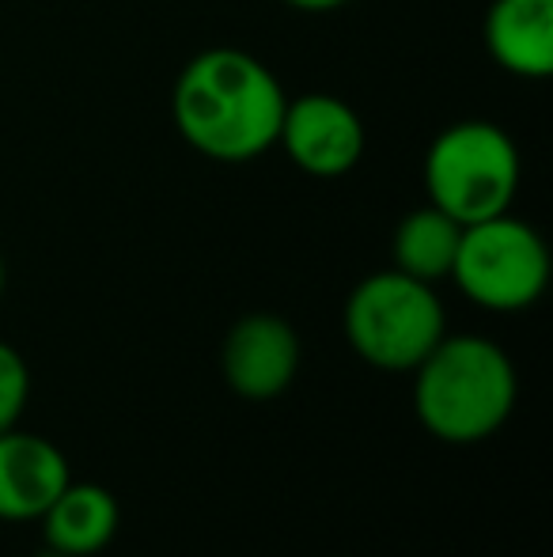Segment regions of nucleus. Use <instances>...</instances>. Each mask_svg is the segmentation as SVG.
Wrapping results in <instances>:
<instances>
[{"instance_id": "f257e3e1", "label": "nucleus", "mask_w": 553, "mask_h": 557, "mask_svg": "<svg viewBox=\"0 0 553 557\" xmlns=\"http://www.w3.org/2000/svg\"><path fill=\"white\" fill-rule=\"evenodd\" d=\"M285 88L254 53L216 46L183 65L171 91L175 129L216 163H251L277 145Z\"/></svg>"}, {"instance_id": "f03ea898", "label": "nucleus", "mask_w": 553, "mask_h": 557, "mask_svg": "<svg viewBox=\"0 0 553 557\" xmlns=\"http://www.w3.org/2000/svg\"><path fill=\"white\" fill-rule=\"evenodd\" d=\"M414 375V413L443 444L489 441L516 410V364L493 337L443 334Z\"/></svg>"}, {"instance_id": "7ed1b4c3", "label": "nucleus", "mask_w": 553, "mask_h": 557, "mask_svg": "<svg viewBox=\"0 0 553 557\" xmlns=\"http://www.w3.org/2000/svg\"><path fill=\"white\" fill-rule=\"evenodd\" d=\"M516 140L486 117L451 122L436 133L425 152V194L428 206L443 209L451 221L478 224L512 209L519 190Z\"/></svg>"}, {"instance_id": "20e7f679", "label": "nucleus", "mask_w": 553, "mask_h": 557, "mask_svg": "<svg viewBox=\"0 0 553 557\" xmlns=\"http://www.w3.org/2000/svg\"><path fill=\"white\" fill-rule=\"evenodd\" d=\"M448 334L443 304L432 285L391 265L349 293L345 337L364 364L379 372H414Z\"/></svg>"}, {"instance_id": "39448f33", "label": "nucleus", "mask_w": 553, "mask_h": 557, "mask_svg": "<svg viewBox=\"0 0 553 557\" xmlns=\"http://www.w3.org/2000/svg\"><path fill=\"white\" fill-rule=\"evenodd\" d=\"M451 281L463 288L466 300L486 311L508 315V311L531 308L550 285L546 239L512 213L466 224Z\"/></svg>"}, {"instance_id": "423d86ee", "label": "nucleus", "mask_w": 553, "mask_h": 557, "mask_svg": "<svg viewBox=\"0 0 553 557\" xmlns=\"http://www.w3.org/2000/svg\"><path fill=\"white\" fill-rule=\"evenodd\" d=\"M277 145L303 175L341 178L364 160L368 133H364L361 114L341 96L307 91V96L285 103Z\"/></svg>"}, {"instance_id": "0eeeda50", "label": "nucleus", "mask_w": 553, "mask_h": 557, "mask_svg": "<svg viewBox=\"0 0 553 557\" xmlns=\"http://www.w3.org/2000/svg\"><path fill=\"white\" fill-rule=\"evenodd\" d=\"M221 368L236 395L266 403L292 387L300 372V337L288 319L254 311L239 319L224 337Z\"/></svg>"}, {"instance_id": "6e6552de", "label": "nucleus", "mask_w": 553, "mask_h": 557, "mask_svg": "<svg viewBox=\"0 0 553 557\" xmlns=\"http://www.w3.org/2000/svg\"><path fill=\"white\" fill-rule=\"evenodd\" d=\"M68 478H73L68 459L53 441L23 433L20 425L0 433V520H42Z\"/></svg>"}, {"instance_id": "1a4fd4ad", "label": "nucleus", "mask_w": 553, "mask_h": 557, "mask_svg": "<svg viewBox=\"0 0 553 557\" xmlns=\"http://www.w3.org/2000/svg\"><path fill=\"white\" fill-rule=\"evenodd\" d=\"M481 35L504 73L519 81L553 76V0H493Z\"/></svg>"}, {"instance_id": "9d476101", "label": "nucleus", "mask_w": 553, "mask_h": 557, "mask_svg": "<svg viewBox=\"0 0 553 557\" xmlns=\"http://www.w3.org/2000/svg\"><path fill=\"white\" fill-rule=\"evenodd\" d=\"M122 523V508L111 490L96 482H73L53 497L42 512L46 546L68 557H91L114 543Z\"/></svg>"}, {"instance_id": "9b49d317", "label": "nucleus", "mask_w": 553, "mask_h": 557, "mask_svg": "<svg viewBox=\"0 0 553 557\" xmlns=\"http://www.w3.org/2000/svg\"><path fill=\"white\" fill-rule=\"evenodd\" d=\"M458 239H463V224L451 221L443 209L420 206L406 213L391 235V258L394 270L417 277L425 285L451 277V265L458 255Z\"/></svg>"}, {"instance_id": "f8f14e48", "label": "nucleus", "mask_w": 553, "mask_h": 557, "mask_svg": "<svg viewBox=\"0 0 553 557\" xmlns=\"http://www.w3.org/2000/svg\"><path fill=\"white\" fill-rule=\"evenodd\" d=\"M27 398H30L27 360L8 342H0V433L20 425L23 410H27Z\"/></svg>"}, {"instance_id": "ddd939ff", "label": "nucleus", "mask_w": 553, "mask_h": 557, "mask_svg": "<svg viewBox=\"0 0 553 557\" xmlns=\"http://www.w3.org/2000/svg\"><path fill=\"white\" fill-rule=\"evenodd\" d=\"M288 8H296V12H338V8L353 4V0H285Z\"/></svg>"}, {"instance_id": "4468645a", "label": "nucleus", "mask_w": 553, "mask_h": 557, "mask_svg": "<svg viewBox=\"0 0 553 557\" xmlns=\"http://www.w3.org/2000/svg\"><path fill=\"white\" fill-rule=\"evenodd\" d=\"M4 281H8V270H4V258H0V296H4Z\"/></svg>"}, {"instance_id": "2eb2a0df", "label": "nucleus", "mask_w": 553, "mask_h": 557, "mask_svg": "<svg viewBox=\"0 0 553 557\" xmlns=\"http://www.w3.org/2000/svg\"><path fill=\"white\" fill-rule=\"evenodd\" d=\"M38 557H68V554H58V550H46V554H38Z\"/></svg>"}]
</instances>
